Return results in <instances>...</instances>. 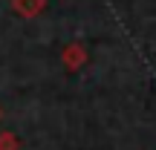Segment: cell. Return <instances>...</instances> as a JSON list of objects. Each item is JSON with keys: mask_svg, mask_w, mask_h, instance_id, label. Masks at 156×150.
<instances>
[]
</instances>
